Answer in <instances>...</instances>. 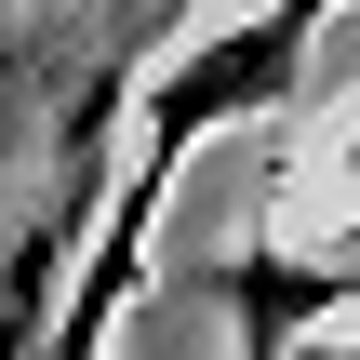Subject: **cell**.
<instances>
[{"label": "cell", "instance_id": "obj_1", "mask_svg": "<svg viewBox=\"0 0 360 360\" xmlns=\"http://www.w3.org/2000/svg\"><path fill=\"white\" fill-rule=\"evenodd\" d=\"M160 200H174V160L120 147V187H107V214H94L80 267H67V307H53L40 360H107V347H120V321H134V294H147V240H160Z\"/></svg>", "mask_w": 360, "mask_h": 360}]
</instances>
